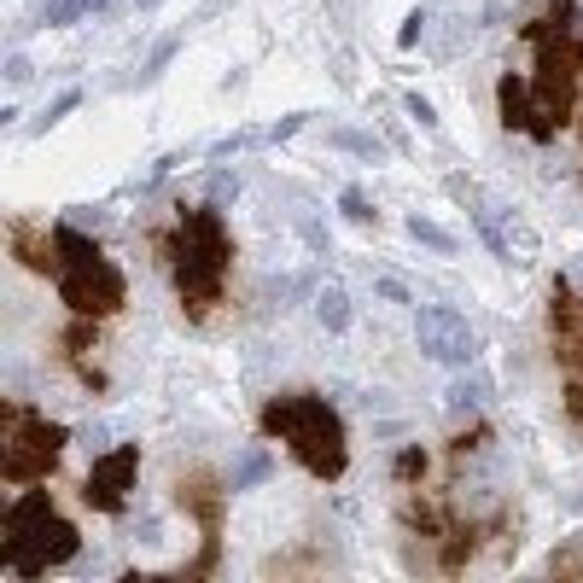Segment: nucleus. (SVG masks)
Listing matches in <instances>:
<instances>
[{"label":"nucleus","mask_w":583,"mask_h":583,"mask_svg":"<svg viewBox=\"0 0 583 583\" xmlns=\"http://www.w3.org/2000/svg\"><path fill=\"white\" fill-rule=\"evenodd\" d=\"M53 251H59V298H65L70 315L100 321V315H117L123 309V292H129L123 286V269L76 222L53 228Z\"/></svg>","instance_id":"obj_3"},{"label":"nucleus","mask_w":583,"mask_h":583,"mask_svg":"<svg viewBox=\"0 0 583 583\" xmlns=\"http://www.w3.org/2000/svg\"><path fill=\"white\" fill-rule=\"evenodd\" d=\"M82 549V537H76V525L59 514H41L30 525H18V531H6V549H0V566L12 572V578H41L47 566H65L76 560Z\"/></svg>","instance_id":"obj_5"},{"label":"nucleus","mask_w":583,"mask_h":583,"mask_svg":"<svg viewBox=\"0 0 583 583\" xmlns=\"http://www.w3.org/2000/svg\"><path fill=\"white\" fill-rule=\"evenodd\" d=\"M135 6H158V0H135Z\"/></svg>","instance_id":"obj_26"},{"label":"nucleus","mask_w":583,"mask_h":583,"mask_svg":"<svg viewBox=\"0 0 583 583\" xmlns=\"http://www.w3.org/2000/svg\"><path fill=\"white\" fill-rule=\"evenodd\" d=\"M228 199H240V175H210V205H228Z\"/></svg>","instance_id":"obj_17"},{"label":"nucleus","mask_w":583,"mask_h":583,"mask_svg":"<svg viewBox=\"0 0 583 583\" xmlns=\"http://www.w3.org/2000/svg\"><path fill=\"white\" fill-rule=\"evenodd\" d=\"M6 82H12V88H24V82H30V59H24V53H12V59H6Z\"/></svg>","instance_id":"obj_23"},{"label":"nucleus","mask_w":583,"mask_h":583,"mask_svg":"<svg viewBox=\"0 0 583 583\" xmlns=\"http://www.w3.org/2000/svg\"><path fill=\"white\" fill-rule=\"evenodd\" d=\"M333 140H339L344 152H362V158H374V152H379L374 140H368V135H356V129H339V135H333Z\"/></svg>","instance_id":"obj_21"},{"label":"nucleus","mask_w":583,"mask_h":583,"mask_svg":"<svg viewBox=\"0 0 583 583\" xmlns=\"http://www.w3.org/2000/svg\"><path fill=\"white\" fill-rule=\"evenodd\" d=\"M170 251V269H175V286H181V304L193 315H205L210 304H222V275H228V228L216 210H187L175 216V240L164 245Z\"/></svg>","instance_id":"obj_2"},{"label":"nucleus","mask_w":583,"mask_h":583,"mask_svg":"<svg viewBox=\"0 0 583 583\" xmlns=\"http://www.w3.org/2000/svg\"><path fill=\"white\" fill-rule=\"evenodd\" d=\"M414 344H420L432 362H449V368H467V362L479 356V339H473L467 315L449 309V304H426L414 315Z\"/></svg>","instance_id":"obj_6"},{"label":"nucleus","mask_w":583,"mask_h":583,"mask_svg":"<svg viewBox=\"0 0 583 583\" xmlns=\"http://www.w3.org/2000/svg\"><path fill=\"white\" fill-rule=\"evenodd\" d=\"M339 210H344V216H350V222H374V210H368V199H362V193H356V187H344Z\"/></svg>","instance_id":"obj_18"},{"label":"nucleus","mask_w":583,"mask_h":583,"mask_svg":"<svg viewBox=\"0 0 583 583\" xmlns=\"http://www.w3.org/2000/svg\"><path fill=\"white\" fill-rule=\"evenodd\" d=\"M82 12H88V0H47V6H41V24L59 30V24H76Z\"/></svg>","instance_id":"obj_14"},{"label":"nucleus","mask_w":583,"mask_h":583,"mask_svg":"<svg viewBox=\"0 0 583 583\" xmlns=\"http://www.w3.org/2000/svg\"><path fill=\"white\" fill-rule=\"evenodd\" d=\"M65 444H70V432L59 420H41L24 403H6V414H0V479L6 484L47 479L59 467Z\"/></svg>","instance_id":"obj_4"},{"label":"nucleus","mask_w":583,"mask_h":583,"mask_svg":"<svg viewBox=\"0 0 583 583\" xmlns=\"http://www.w3.org/2000/svg\"><path fill=\"white\" fill-rule=\"evenodd\" d=\"M420 35H426V12H420V6H414L409 18H403V30H397V47H414V41H420Z\"/></svg>","instance_id":"obj_19"},{"label":"nucleus","mask_w":583,"mask_h":583,"mask_svg":"<svg viewBox=\"0 0 583 583\" xmlns=\"http://www.w3.org/2000/svg\"><path fill=\"white\" fill-rule=\"evenodd\" d=\"M175 53H181V41H158V47H152V53H146V65H140V82H158V76H164V65H170Z\"/></svg>","instance_id":"obj_15"},{"label":"nucleus","mask_w":583,"mask_h":583,"mask_svg":"<svg viewBox=\"0 0 583 583\" xmlns=\"http://www.w3.org/2000/svg\"><path fill=\"white\" fill-rule=\"evenodd\" d=\"M41 514H53V496H47V490H24V496L6 508L0 525H6V531H18V525H30V519H41Z\"/></svg>","instance_id":"obj_11"},{"label":"nucleus","mask_w":583,"mask_h":583,"mask_svg":"<svg viewBox=\"0 0 583 583\" xmlns=\"http://www.w3.org/2000/svg\"><path fill=\"white\" fill-rule=\"evenodd\" d=\"M275 473V461H269V449H245L240 467H234V490H251V484H263Z\"/></svg>","instance_id":"obj_12"},{"label":"nucleus","mask_w":583,"mask_h":583,"mask_svg":"<svg viewBox=\"0 0 583 583\" xmlns=\"http://www.w3.org/2000/svg\"><path fill=\"white\" fill-rule=\"evenodd\" d=\"M379 298H391V304H409V286L391 275H379Z\"/></svg>","instance_id":"obj_24"},{"label":"nucleus","mask_w":583,"mask_h":583,"mask_svg":"<svg viewBox=\"0 0 583 583\" xmlns=\"http://www.w3.org/2000/svg\"><path fill=\"white\" fill-rule=\"evenodd\" d=\"M76 105H82V94H76V88H65L59 100H53V105H47V111H41V123H35V129H53V123H59V117H70Z\"/></svg>","instance_id":"obj_16"},{"label":"nucleus","mask_w":583,"mask_h":583,"mask_svg":"<svg viewBox=\"0 0 583 583\" xmlns=\"http://www.w3.org/2000/svg\"><path fill=\"white\" fill-rule=\"evenodd\" d=\"M315 321H321L327 333H344V327H350V292L327 280V286L315 292Z\"/></svg>","instance_id":"obj_9"},{"label":"nucleus","mask_w":583,"mask_h":583,"mask_svg":"<svg viewBox=\"0 0 583 583\" xmlns=\"http://www.w3.org/2000/svg\"><path fill=\"white\" fill-rule=\"evenodd\" d=\"M298 129H304V117H280V123H275V140H292Z\"/></svg>","instance_id":"obj_25"},{"label":"nucleus","mask_w":583,"mask_h":583,"mask_svg":"<svg viewBox=\"0 0 583 583\" xmlns=\"http://www.w3.org/2000/svg\"><path fill=\"white\" fill-rule=\"evenodd\" d=\"M403 105H409V117L420 123V129H438V111H432V100H420V94H409Z\"/></svg>","instance_id":"obj_20"},{"label":"nucleus","mask_w":583,"mask_h":583,"mask_svg":"<svg viewBox=\"0 0 583 583\" xmlns=\"http://www.w3.org/2000/svg\"><path fill=\"white\" fill-rule=\"evenodd\" d=\"M135 467H140V449L123 444L100 455L94 467H88V484H82V502L88 508H100V514H123V502H129V484H135Z\"/></svg>","instance_id":"obj_7"},{"label":"nucleus","mask_w":583,"mask_h":583,"mask_svg":"<svg viewBox=\"0 0 583 583\" xmlns=\"http://www.w3.org/2000/svg\"><path fill=\"white\" fill-rule=\"evenodd\" d=\"M409 240H420V245H432V251H455V234H449V228H438V222H432V216H409Z\"/></svg>","instance_id":"obj_13"},{"label":"nucleus","mask_w":583,"mask_h":583,"mask_svg":"<svg viewBox=\"0 0 583 583\" xmlns=\"http://www.w3.org/2000/svg\"><path fill=\"white\" fill-rule=\"evenodd\" d=\"M496 105H502V129H508V135H531V140H554L560 135L549 117H543V105H537V94H531V82H519V76H502V82H496Z\"/></svg>","instance_id":"obj_8"},{"label":"nucleus","mask_w":583,"mask_h":583,"mask_svg":"<svg viewBox=\"0 0 583 583\" xmlns=\"http://www.w3.org/2000/svg\"><path fill=\"white\" fill-rule=\"evenodd\" d=\"M420 473H426V455L420 449H403L397 455V479H420Z\"/></svg>","instance_id":"obj_22"},{"label":"nucleus","mask_w":583,"mask_h":583,"mask_svg":"<svg viewBox=\"0 0 583 583\" xmlns=\"http://www.w3.org/2000/svg\"><path fill=\"white\" fill-rule=\"evenodd\" d=\"M263 432L292 444V455L304 461L315 479H344L350 467V444H344V420L333 403H321L315 391H292V397H275L263 409Z\"/></svg>","instance_id":"obj_1"},{"label":"nucleus","mask_w":583,"mask_h":583,"mask_svg":"<svg viewBox=\"0 0 583 583\" xmlns=\"http://www.w3.org/2000/svg\"><path fill=\"white\" fill-rule=\"evenodd\" d=\"M484 397H490V379H484V374H467V379H455V385H449V391H444V403H449V409H455V414H473V409H479V403H484Z\"/></svg>","instance_id":"obj_10"}]
</instances>
